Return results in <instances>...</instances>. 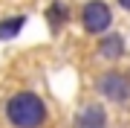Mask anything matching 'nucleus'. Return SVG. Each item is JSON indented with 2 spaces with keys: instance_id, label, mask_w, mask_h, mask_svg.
Instances as JSON below:
<instances>
[{
  "instance_id": "nucleus-4",
  "label": "nucleus",
  "mask_w": 130,
  "mask_h": 128,
  "mask_svg": "<svg viewBox=\"0 0 130 128\" xmlns=\"http://www.w3.org/2000/svg\"><path fill=\"white\" fill-rule=\"evenodd\" d=\"M72 128H110V117H107V111L98 102H93V105H84L75 114Z\"/></svg>"
},
{
  "instance_id": "nucleus-7",
  "label": "nucleus",
  "mask_w": 130,
  "mask_h": 128,
  "mask_svg": "<svg viewBox=\"0 0 130 128\" xmlns=\"http://www.w3.org/2000/svg\"><path fill=\"white\" fill-rule=\"evenodd\" d=\"M26 26V15H14V18L0 20V41H14Z\"/></svg>"
},
{
  "instance_id": "nucleus-3",
  "label": "nucleus",
  "mask_w": 130,
  "mask_h": 128,
  "mask_svg": "<svg viewBox=\"0 0 130 128\" xmlns=\"http://www.w3.org/2000/svg\"><path fill=\"white\" fill-rule=\"evenodd\" d=\"M110 24H113V12H110V6H107L104 0H90V3H84V9H81L84 32L104 35L107 29H110Z\"/></svg>"
},
{
  "instance_id": "nucleus-6",
  "label": "nucleus",
  "mask_w": 130,
  "mask_h": 128,
  "mask_svg": "<svg viewBox=\"0 0 130 128\" xmlns=\"http://www.w3.org/2000/svg\"><path fill=\"white\" fill-rule=\"evenodd\" d=\"M43 18H46V26L52 35H58L61 29L67 26V20H70V6L61 3V0H55V3L46 6V12H43Z\"/></svg>"
},
{
  "instance_id": "nucleus-1",
  "label": "nucleus",
  "mask_w": 130,
  "mask_h": 128,
  "mask_svg": "<svg viewBox=\"0 0 130 128\" xmlns=\"http://www.w3.org/2000/svg\"><path fill=\"white\" fill-rule=\"evenodd\" d=\"M6 119L12 128H43L46 122V105L38 93L20 90L6 99Z\"/></svg>"
},
{
  "instance_id": "nucleus-8",
  "label": "nucleus",
  "mask_w": 130,
  "mask_h": 128,
  "mask_svg": "<svg viewBox=\"0 0 130 128\" xmlns=\"http://www.w3.org/2000/svg\"><path fill=\"white\" fill-rule=\"evenodd\" d=\"M116 3H119V6H121L124 12H130V0H116Z\"/></svg>"
},
{
  "instance_id": "nucleus-5",
  "label": "nucleus",
  "mask_w": 130,
  "mask_h": 128,
  "mask_svg": "<svg viewBox=\"0 0 130 128\" xmlns=\"http://www.w3.org/2000/svg\"><path fill=\"white\" fill-rule=\"evenodd\" d=\"M124 50H127V44H124V38H121L119 32H104L101 38H98V47H95V52H98L101 58H107V61L121 58Z\"/></svg>"
},
{
  "instance_id": "nucleus-2",
  "label": "nucleus",
  "mask_w": 130,
  "mask_h": 128,
  "mask_svg": "<svg viewBox=\"0 0 130 128\" xmlns=\"http://www.w3.org/2000/svg\"><path fill=\"white\" fill-rule=\"evenodd\" d=\"M95 90L104 96L107 102H116V105H130V76L119 70H107L104 76H98Z\"/></svg>"
}]
</instances>
